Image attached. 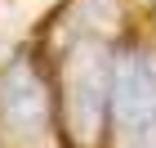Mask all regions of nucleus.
I'll use <instances>...</instances> for the list:
<instances>
[{
  "mask_svg": "<svg viewBox=\"0 0 156 148\" xmlns=\"http://www.w3.org/2000/svg\"><path fill=\"white\" fill-rule=\"evenodd\" d=\"M116 148H156V59L125 54L112 81Z\"/></svg>",
  "mask_w": 156,
  "mask_h": 148,
  "instance_id": "obj_1",
  "label": "nucleus"
},
{
  "mask_svg": "<svg viewBox=\"0 0 156 148\" xmlns=\"http://www.w3.org/2000/svg\"><path fill=\"white\" fill-rule=\"evenodd\" d=\"M112 81L116 59H107L103 45H80L67 63V121L80 144L103 130V117L112 112Z\"/></svg>",
  "mask_w": 156,
  "mask_h": 148,
  "instance_id": "obj_2",
  "label": "nucleus"
},
{
  "mask_svg": "<svg viewBox=\"0 0 156 148\" xmlns=\"http://www.w3.org/2000/svg\"><path fill=\"white\" fill-rule=\"evenodd\" d=\"M0 126L5 135H13L18 144H36L49 130V99L45 85L36 81V72L27 63H13L0 76Z\"/></svg>",
  "mask_w": 156,
  "mask_h": 148,
  "instance_id": "obj_3",
  "label": "nucleus"
}]
</instances>
